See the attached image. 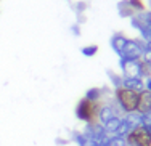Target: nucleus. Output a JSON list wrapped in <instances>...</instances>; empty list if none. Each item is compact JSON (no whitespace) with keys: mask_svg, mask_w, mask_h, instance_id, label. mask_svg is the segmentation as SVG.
<instances>
[{"mask_svg":"<svg viewBox=\"0 0 151 146\" xmlns=\"http://www.w3.org/2000/svg\"><path fill=\"white\" fill-rule=\"evenodd\" d=\"M113 93H114V101H116V104L119 106V109L124 114L137 111V106H138V93H135L132 90H127L124 87L116 88Z\"/></svg>","mask_w":151,"mask_h":146,"instance_id":"obj_1","label":"nucleus"},{"mask_svg":"<svg viewBox=\"0 0 151 146\" xmlns=\"http://www.w3.org/2000/svg\"><path fill=\"white\" fill-rule=\"evenodd\" d=\"M98 108H100V103H90L85 98H81L77 101V104H76V108H74V114L81 122L93 124V122H98V120H96Z\"/></svg>","mask_w":151,"mask_h":146,"instance_id":"obj_2","label":"nucleus"},{"mask_svg":"<svg viewBox=\"0 0 151 146\" xmlns=\"http://www.w3.org/2000/svg\"><path fill=\"white\" fill-rule=\"evenodd\" d=\"M145 47L146 42H143L142 39H127L124 48L119 53V58L127 59V61H138V59H142Z\"/></svg>","mask_w":151,"mask_h":146,"instance_id":"obj_3","label":"nucleus"},{"mask_svg":"<svg viewBox=\"0 0 151 146\" xmlns=\"http://www.w3.org/2000/svg\"><path fill=\"white\" fill-rule=\"evenodd\" d=\"M127 146H151V132L145 127H137L125 137Z\"/></svg>","mask_w":151,"mask_h":146,"instance_id":"obj_4","label":"nucleus"},{"mask_svg":"<svg viewBox=\"0 0 151 146\" xmlns=\"http://www.w3.org/2000/svg\"><path fill=\"white\" fill-rule=\"evenodd\" d=\"M119 106H114L113 103H103L100 101V108H98V114H96V120H98L100 124H105L106 120H109L111 117L114 116H119Z\"/></svg>","mask_w":151,"mask_h":146,"instance_id":"obj_5","label":"nucleus"},{"mask_svg":"<svg viewBox=\"0 0 151 146\" xmlns=\"http://www.w3.org/2000/svg\"><path fill=\"white\" fill-rule=\"evenodd\" d=\"M119 67L122 77H140V59L138 61H127V59L119 58Z\"/></svg>","mask_w":151,"mask_h":146,"instance_id":"obj_6","label":"nucleus"},{"mask_svg":"<svg viewBox=\"0 0 151 146\" xmlns=\"http://www.w3.org/2000/svg\"><path fill=\"white\" fill-rule=\"evenodd\" d=\"M122 87L135 93H142L145 90V80L140 77H122Z\"/></svg>","mask_w":151,"mask_h":146,"instance_id":"obj_7","label":"nucleus"},{"mask_svg":"<svg viewBox=\"0 0 151 146\" xmlns=\"http://www.w3.org/2000/svg\"><path fill=\"white\" fill-rule=\"evenodd\" d=\"M108 93H109V88H106V87H103V88L92 87V88H88V90L85 92L84 98L87 99V101H90V103H100V101H103V97L108 95Z\"/></svg>","mask_w":151,"mask_h":146,"instance_id":"obj_8","label":"nucleus"},{"mask_svg":"<svg viewBox=\"0 0 151 146\" xmlns=\"http://www.w3.org/2000/svg\"><path fill=\"white\" fill-rule=\"evenodd\" d=\"M151 111V92L143 90L142 93H138V106H137V112L146 114Z\"/></svg>","mask_w":151,"mask_h":146,"instance_id":"obj_9","label":"nucleus"},{"mask_svg":"<svg viewBox=\"0 0 151 146\" xmlns=\"http://www.w3.org/2000/svg\"><path fill=\"white\" fill-rule=\"evenodd\" d=\"M127 39H129V37H125V34H122V32H114L113 35H111L109 45H111V48L114 50V53H116L117 56H119L121 50L124 48V45H125V42H127Z\"/></svg>","mask_w":151,"mask_h":146,"instance_id":"obj_10","label":"nucleus"},{"mask_svg":"<svg viewBox=\"0 0 151 146\" xmlns=\"http://www.w3.org/2000/svg\"><path fill=\"white\" fill-rule=\"evenodd\" d=\"M121 120H122V117H121V116H114V117H111L109 120H106L105 124H101V125H103V129H105L106 133L111 137V135L116 133L117 127L121 125Z\"/></svg>","mask_w":151,"mask_h":146,"instance_id":"obj_11","label":"nucleus"},{"mask_svg":"<svg viewBox=\"0 0 151 146\" xmlns=\"http://www.w3.org/2000/svg\"><path fill=\"white\" fill-rule=\"evenodd\" d=\"M117 13H119L121 18H129V19L135 15V11L132 10V6L129 5L127 0H121V2H117Z\"/></svg>","mask_w":151,"mask_h":146,"instance_id":"obj_12","label":"nucleus"},{"mask_svg":"<svg viewBox=\"0 0 151 146\" xmlns=\"http://www.w3.org/2000/svg\"><path fill=\"white\" fill-rule=\"evenodd\" d=\"M124 120L129 124V125L132 127V130L137 129V127H142V114L140 112H129L124 116Z\"/></svg>","mask_w":151,"mask_h":146,"instance_id":"obj_13","label":"nucleus"},{"mask_svg":"<svg viewBox=\"0 0 151 146\" xmlns=\"http://www.w3.org/2000/svg\"><path fill=\"white\" fill-rule=\"evenodd\" d=\"M106 74H108V79H109L111 85H113V90L122 87V76H121V74L114 72V71H111V69H108Z\"/></svg>","mask_w":151,"mask_h":146,"instance_id":"obj_14","label":"nucleus"},{"mask_svg":"<svg viewBox=\"0 0 151 146\" xmlns=\"http://www.w3.org/2000/svg\"><path fill=\"white\" fill-rule=\"evenodd\" d=\"M138 32H140V39H142L143 42H151V24L148 23H143L142 24V27L138 29Z\"/></svg>","mask_w":151,"mask_h":146,"instance_id":"obj_15","label":"nucleus"},{"mask_svg":"<svg viewBox=\"0 0 151 146\" xmlns=\"http://www.w3.org/2000/svg\"><path fill=\"white\" fill-rule=\"evenodd\" d=\"M130 132H132V127L129 125V124L124 120V117H122L121 125L117 127V130H116V133H114V135H116V137H122V138H125L129 133H130Z\"/></svg>","mask_w":151,"mask_h":146,"instance_id":"obj_16","label":"nucleus"},{"mask_svg":"<svg viewBox=\"0 0 151 146\" xmlns=\"http://www.w3.org/2000/svg\"><path fill=\"white\" fill-rule=\"evenodd\" d=\"M81 53L84 56H87V58H92V56H95L96 53H98V45L92 44V45H85V47L81 48Z\"/></svg>","mask_w":151,"mask_h":146,"instance_id":"obj_17","label":"nucleus"},{"mask_svg":"<svg viewBox=\"0 0 151 146\" xmlns=\"http://www.w3.org/2000/svg\"><path fill=\"white\" fill-rule=\"evenodd\" d=\"M127 2H129V5L132 6V10H134L135 13H143L146 10L143 0H127Z\"/></svg>","mask_w":151,"mask_h":146,"instance_id":"obj_18","label":"nucleus"},{"mask_svg":"<svg viewBox=\"0 0 151 146\" xmlns=\"http://www.w3.org/2000/svg\"><path fill=\"white\" fill-rule=\"evenodd\" d=\"M108 146H127V141L122 137H116V135H111L109 141H108Z\"/></svg>","mask_w":151,"mask_h":146,"instance_id":"obj_19","label":"nucleus"},{"mask_svg":"<svg viewBox=\"0 0 151 146\" xmlns=\"http://www.w3.org/2000/svg\"><path fill=\"white\" fill-rule=\"evenodd\" d=\"M142 127L151 130V111L146 114H142Z\"/></svg>","mask_w":151,"mask_h":146,"instance_id":"obj_20","label":"nucleus"},{"mask_svg":"<svg viewBox=\"0 0 151 146\" xmlns=\"http://www.w3.org/2000/svg\"><path fill=\"white\" fill-rule=\"evenodd\" d=\"M87 2H76L74 3V10H76V15H82V13L85 11V10H87Z\"/></svg>","mask_w":151,"mask_h":146,"instance_id":"obj_21","label":"nucleus"},{"mask_svg":"<svg viewBox=\"0 0 151 146\" xmlns=\"http://www.w3.org/2000/svg\"><path fill=\"white\" fill-rule=\"evenodd\" d=\"M71 32H73L76 37H81V24L74 23L73 26H71Z\"/></svg>","mask_w":151,"mask_h":146,"instance_id":"obj_22","label":"nucleus"},{"mask_svg":"<svg viewBox=\"0 0 151 146\" xmlns=\"http://www.w3.org/2000/svg\"><path fill=\"white\" fill-rule=\"evenodd\" d=\"M140 15H142V18H143V21H145V23L151 24V10H145V11L140 13Z\"/></svg>","mask_w":151,"mask_h":146,"instance_id":"obj_23","label":"nucleus"},{"mask_svg":"<svg viewBox=\"0 0 151 146\" xmlns=\"http://www.w3.org/2000/svg\"><path fill=\"white\" fill-rule=\"evenodd\" d=\"M68 143H71V140H66V138H56V140H55L56 146H66Z\"/></svg>","mask_w":151,"mask_h":146,"instance_id":"obj_24","label":"nucleus"},{"mask_svg":"<svg viewBox=\"0 0 151 146\" xmlns=\"http://www.w3.org/2000/svg\"><path fill=\"white\" fill-rule=\"evenodd\" d=\"M145 90L151 92V77H148V79H145Z\"/></svg>","mask_w":151,"mask_h":146,"instance_id":"obj_25","label":"nucleus"},{"mask_svg":"<svg viewBox=\"0 0 151 146\" xmlns=\"http://www.w3.org/2000/svg\"><path fill=\"white\" fill-rule=\"evenodd\" d=\"M82 23H85V16H84V13H82V15H77V24H82Z\"/></svg>","mask_w":151,"mask_h":146,"instance_id":"obj_26","label":"nucleus"},{"mask_svg":"<svg viewBox=\"0 0 151 146\" xmlns=\"http://www.w3.org/2000/svg\"><path fill=\"white\" fill-rule=\"evenodd\" d=\"M148 2H150V6H151V0H148Z\"/></svg>","mask_w":151,"mask_h":146,"instance_id":"obj_27","label":"nucleus"},{"mask_svg":"<svg viewBox=\"0 0 151 146\" xmlns=\"http://www.w3.org/2000/svg\"><path fill=\"white\" fill-rule=\"evenodd\" d=\"M150 132H151V130H150Z\"/></svg>","mask_w":151,"mask_h":146,"instance_id":"obj_28","label":"nucleus"}]
</instances>
